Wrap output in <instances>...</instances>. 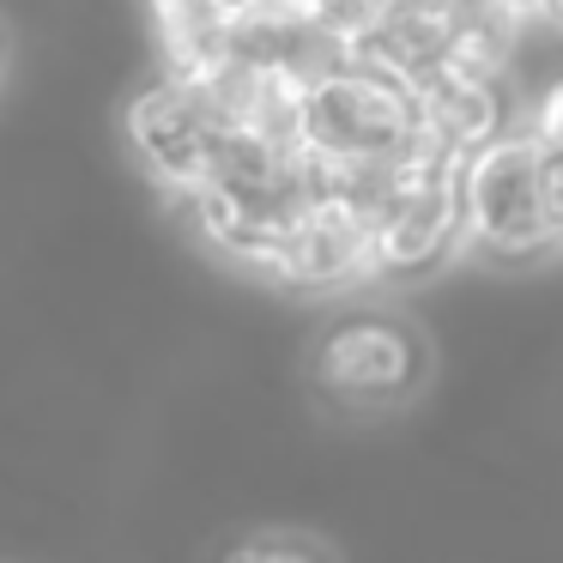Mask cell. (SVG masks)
<instances>
[{
    "instance_id": "8992f818",
    "label": "cell",
    "mask_w": 563,
    "mask_h": 563,
    "mask_svg": "<svg viewBox=\"0 0 563 563\" xmlns=\"http://www.w3.org/2000/svg\"><path fill=\"white\" fill-rule=\"evenodd\" d=\"M369 243H376V279H418V273L442 267L461 249V200H454V183L400 188L369 219Z\"/></svg>"
},
{
    "instance_id": "ba28073f",
    "label": "cell",
    "mask_w": 563,
    "mask_h": 563,
    "mask_svg": "<svg viewBox=\"0 0 563 563\" xmlns=\"http://www.w3.org/2000/svg\"><path fill=\"white\" fill-rule=\"evenodd\" d=\"M212 563H340L321 533L303 527H243L236 539H224Z\"/></svg>"
},
{
    "instance_id": "6da1fadb",
    "label": "cell",
    "mask_w": 563,
    "mask_h": 563,
    "mask_svg": "<svg viewBox=\"0 0 563 563\" xmlns=\"http://www.w3.org/2000/svg\"><path fill=\"white\" fill-rule=\"evenodd\" d=\"M430 382V340L400 309H340L309 340V388L333 412H394Z\"/></svg>"
},
{
    "instance_id": "9c48e42d",
    "label": "cell",
    "mask_w": 563,
    "mask_h": 563,
    "mask_svg": "<svg viewBox=\"0 0 563 563\" xmlns=\"http://www.w3.org/2000/svg\"><path fill=\"white\" fill-rule=\"evenodd\" d=\"M539 200H545L551 249H563V146L558 152H539Z\"/></svg>"
},
{
    "instance_id": "3957f363",
    "label": "cell",
    "mask_w": 563,
    "mask_h": 563,
    "mask_svg": "<svg viewBox=\"0 0 563 563\" xmlns=\"http://www.w3.org/2000/svg\"><path fill=\"white\" fill-rule=\"evenodd\" d=\"M454 200H461V243L497 261H527L551 249L545 200H539V146L515 128L461 158Z\"/></svg>"
},
{
    "instance_id": "277c9868",
    "label": "cell",
    "mask_w": 563,
    "mask_h": 563,
    "mask_svg": "<svg viewBox=\"0 0 563 563\" xmlns=\"http://www.w3.org/2000/svg\"><path fill=\"white\" fill-rule=\"evenodd\" d=\"M212 128L207 115L195 110V98H188L183 79H152V86H140L134 98H128V146H134V158L146 164L152 176H158L170 195H200L207 188V170H212Z\"/></svg>"
},
{
    "instance_id": "7a4b0ae2",
    "label": "cell",
    "mask_w": 563,
    "mask_h": 563,
    "mask_svg": "<svg viewBox=\"0 0 563 563\" xmlns=\"http://www.w3.org/2000/svg\"><path fill=\"white\" fill-rule=\"evenodd\" d=\"M418 122V91L400 86L394 74L369 62H340L303 91L297 115V146L316 164H345V158H394L400 140Z\"/></svg>"
},
{
    "instance_id": "5b68a950",
    "label": "cell",
    "mask_w": 563,
    "mask_h": 563,
    "mask_svg": "<svg viewBox=\"0 0 563 563\" xmlns=\"http://www.w3.org/2000/svg\"><path fill=\"white\" fill-rule=\"evenodd\" d=\"M267 273L291 291H352V285L376 279V243H369V219L340 200H316L291 231L279 236Z\"/></svg>"
},
{
    "instance_id": "52a82bcc",
    "label": "cell",
    "mask_w": 563,
    "mask_h": 563,
    "mask_svg": "<svg viewBox=\"0 0 563 563\" xmlns=\"http://www.w3.org/2000/svg\"><path fill=\"white\" fill-rule=\"evenodd\" d=\"M515 103L497 79H466V74H437L418 86V128L454 158H473L497 134H509Z\"/></svg>"
},
{
    "instance_id": "30bf717a",
    "label": "cell",
    "mask_w": 563,
    "mask_h": 563,
    "mask_svg": "<svg viewBox=\"0 0 563 563\" xmlns=\"http://www.w3.org/2000/svg\"><path fill=\"white\" fill-rule=\"evenodd\" d=\"M7 55H13V37H7V25H0V79H7Z\"/></svg>"
}]
</instances>
